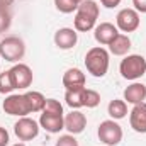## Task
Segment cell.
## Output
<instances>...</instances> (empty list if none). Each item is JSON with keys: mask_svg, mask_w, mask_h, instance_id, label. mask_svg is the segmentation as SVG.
Returning a JSON list of instances; mask_svg holds the SVG:
<instances>
[{"mask_svg": "<svg viewBox=\"0 0 146 146\" xmlns=\"http://www.w3.org/2000/svg\"><path fill=\"white\" fill-rule=\"evenodd\" d=\"M2 109L9 115H17V117H26L27 114H31L27 99L24 94H9L2 104Z\"/></svg>", "mask_w": 146, "mask_h": 146, "instance_id": "cell-6", "label": "cell"}, {"mask_svg": "<svg viewBox=\"0 0 146 146\" xmlns=\"http://www.w3.org/2000/svg\"><path fill=\"white\" fill-rule=\"evenodd\" d=\"M100 3H102L106 9H115V7L121 3V0H100Z\"/></svg>", "mask_w": 146, "mask_h": 146, "instance_id": "cell-29", "label": "cell"}, {"mask_svg": "<svg viewBox=\"0 0 146 146\" xmlns=\"http://www.w3.org/2000/svg\"><path fill=\"white\" fill-rule=\"evenodd\" d=\"M80 3H76L75 0H54V7L61 12V14H72L78 9Z\"/></svg>", "mask_w": 146, "mask_h": 146, "instance_id": "cell-24", "label": "cell"}, {"mask_svg": "<svg viewBox=\"0 0 146 146\" xmlns=\"http://www.w3.org/2000/svg\"><path fill=\"white\" fill-rule=\"evenodd\" d=\"M24 54H26V44L21 37L9 36L0 41V56L5 61H10V63L21 61Z\"/></svg>", "mask_w": 146, "mask_h": 146, "instance_id": "cell-4", "label": "cell"}, {"mask_svg": "<svg viewBox=\"0 0 146 146\" xmlns=\"http://www.w3.org/2000/svg\"><path fill=\"white\" fill-rule=\"evenodd\" d=\"M76 41H78V33L72 27H61L54 33V44L63 51L75 48Z\"/></svg>", "mask_w": 146, "mask_h": 146, "instance_id": "cell-11", "label": "cell"}, {"mask_svg": "<svg viewBox=\"0 0 146 146\" xmlns=\"http://www.w3.org/2000/svg\"><path fill=\"white\" fill-rule=\"evenodd\" d=\"M54 146H78V141L75 139L73 134H63V136H60V139L56 141Z\"/></svg>", "mask_w": 146, "mask_h": 146, "instance_id": "cell-26", "label": "cell"}, {"mask_svg": "<svg viewBox=\"0 0 146 146\" xmlns=\"http://www.w3.org/2000/svg\"><path fill=\"white\" fill-rule=\"evenodd\" d=\"M14 146H26L24 143H17V145H14Z\"/></svg>", "mask_w": 146, "mask_h": 146, "instance_id": "cell-31", "label": "cell"}, {"mask_svg": "<svg viewBox=\"0 0 146 146\" xmlns=\"http://www.w3.org/2000/svg\"><path fill=\"white\" fill-rule=\"evenodd\" d=\"M24 95H26V99H27V104H29L31 112H42V107H44V104H46V97H44L41 92L31 90V92H26Z\"/></svg>", "mask_w": 146, "mask_h": 146, "instance_id": "cell-20", "label": "cell"}, {"mask_svg": "<svg viewBox=\"0 0 146 146\" xmlns=\"http://www.w3.org/2000/svg\"><path fill=\"white\" fill-rule=\"evenodd\" d=\"M97 136H99V139H100L106 146H117L122 141V127H121L114 119L102 121V122L99 124Z\"/></svg>", "mask_w": 146, "mask_h": 146, "instance_id": "cell-5", "label": "cell"}, {"mask_svg": "<svg viewBox=\"0 0 146 146\" xmlns=\"http://www.w3.org/2000/svg\"><path fill=\"white\" fill-rule=\"evenodd\" d=\"M9 72H10V76H12V82H14V87L15 88L24 90V88L31 87L34 76H33V70L26 63H17Z\"/></svg>", "mask_w": 146, "mask_h": 146, "instance_id": "cell-9", "label": "cell"}, {"mask_svg": "<svg viewBox=\"0 0 146 146\" xmlns=\"http://www.w3.org/2000/svg\"><path fill=\"white\" fill-rule=\"evenodd\" d=\"M119 34V31H117V27L114 26V24H110V22H100L99 26H95V29H94V37H95V41L99 42V44H106V46H109L110 42H112V39Z\"/></svg>", "mask_w": 146, "mask_h": 146, "instance_id": "cell-13", "label": "cell"}, {"mask_svg": "<svg viewBox=\"0 0 146 146\" xmlns=\"http://www.w3.org/2000/svg\"><path fill=\"white\" fill-rule=\"evenodd\" d=\"M85 82H87L85 73L82 72V70H78V68H70L63 75V87L66 90L82 88V87H85Z\"/></svg>", "mask_w": 146, "mask_h": 146, "instance_id": "cell-15", "label": "cell"}, {"mask_svg": "<svg viewBox=\"0 0 146 146\" xmlns=\"http://www.w3.org/2000/svg\"><path fill=\"white\" fill-rule=\"evenodd\" d=\"M139 14L134 10V9H122L119 10L117 17H115V27L121 29L122 33H134L138 27H139Z\"/></svg>", "mask_w": 146, "mask_h": 146, "instance_id": "cell-8", "label": "cell"}, {"mask_svg": "<svg viewBox=\"0 0 146 146\" xmlns=\"http://www.w3.org/2000/svg\"><path fill=\"white\" fill-rule=\"evenodd\" d=\"M75 2H76V3H82V2H83V0H75Z\"/></svg>", "mask_w": 146, "mask_h": 146, "instance_id": "cell-32", "label": "cell"}, {"mask_svg": "<svg viewBox=\"0 0 146 146\" xmlns=\"http://www.w3.org/2000/svg\"><path fill=\"white\" fill-rule=\"evenodd\" d=\"M129 49H131V39H129L127 34L119 33L109 44V51L114 56H124V54H127Z\"/></svg>", "mask_w": 146, "mask_h": 146, "instance_id": "cell-17", "label": "cell"}, {"mask_svg": "<svg viewBox=\"0 0 146 146\" xmlns=\"http://www.w3.org/2000/svg\"><path fill=\"white\" fill-rule=\"evenodd\" d=\"M99 19V5L95 0H83L75 14V31L76 33H88L92 29H95Z\"/></svg>", "mask_w": 146, "mask_h": 146, "instance_id": "cell-1", "label": "cell"}, {"mask_svg": "<svg viewBox=\"0 0 146 146\" xmlns=\"http://www.w3.org/2000/svg\"><path fill=\"white\" fill-rule=\"evenodd\" d=\"M100 104V94L97 90L92 88H85L83 90V107L87 109H94Z\"/></svg>", "mask_w": 146, "mask_h": 146, "instance_id": "cell-21", "label": "cell"}, {"mask_svg": "<svg viewBox=\"0 0 146 146\" xmlns=\"http://www.w3.org/2000/svg\"><path fill=\"white\" fill-rule=\"evenodd\" d=\"M133 5H134V10L139 14H146V0H133Z\"/></svg>", "mask_w": 146, "mask_h": 146, "instance_id": "cell-27", "label": "cell"}, {"mask_svg": "<svg viewBox=\"0 0 146 146\" xmlns=\"http://www.w3.org/2000/svg\"><path fill=\"white\" fill-rule=\"evenodd\" d=\"M39 122H36L31 117H21L15 124H14V133L21 141H33L39 134Z\"/></svg>", "mask_w": 146, "mask_h": 146, "instance_id": "cell-7", "label": "cell"}, {"mask_svg": "<svg viewBox=\"0 0 146 146\" xmlns=\"http://www.w3.org/2000/svg\"><path fill=\"white\" fill-rule=\"evenodd\" d=\"M12 90H15L14 87V82H12V76H10V72H2L0 73V94H10Z\"/></svg>", "mask_w": 146, "mask_h": 146, "instance_id": "cell-23", "label": "cell"}, {"mask_svg": "<svg viewBox=\"0 0 146 146\" xmlns=\"http://www.w3.org/2000/svg\"><path fill=\"white\" fill-rule=\"evenodd\" d=\"M129 124L136 133H146V102L136 104L129 112Z\"/></svg>", "mask_w": 146, "mask_h": 146, "instance_id": "cell-12", "label": "cell"}, {"mask_svg": "<svg viewBox=\"0 0 146 146\" xmlns=\"http://www.w3.org/2000/svg\"><path fill=\"white\" fill-rule=\"evenodd\" d=\"M83 90H85V87H82V88H73V90H66V94H65V102H66L68 107H72V109H80V107H83Z\"/></svg>", "mask_w": 146, "mask_h": 146, "instance_id": "cell-19", "label": "cell"}, {"mask_svg": "<svg viewBox=\"0 0 146 146\" xmlns=\"http://www.w3.org/2000/svg\"><path fill=\"white\" fill-rule=\"evenodd\" d=\"M124 100H127V104H141L146 100V85L145 83H139V82H134L131 83L126 90H124Z\"/></svg>", "mask_w": 146, "mask_h": 146, "instance_id": "cell-14", "label": "cell"}, {"mask_svg": "<svg viewBox=\"0 0 146 146\" xmlns=\"http://www.w3.org/2000/svg\"><path fill=\"white\" fill-rule=\"evenodd\" d=\"M10 24H12V15H10V12H9L7 9H0V33L9 31Z\"/></svg>", "mask_w": 146, "mask_h": 146, "instance_id": "cell-25", "label": "cell"}, {"mask_svg": "<svg viewBox=\"0 0 146 146\" xmlns=\"http://www.w3.org/2000/svg\"><path fill=\"white\" fill-rule=\"evenodd\" d=\"M15 0H0V9H9Z\"/></svg>", "mask_w": 146, "mask_h": 146, "instance_id": "cell-30", "label": "cell"}, {"mask_svg": "<svg viewBox=\"0 0 146 146\" xmlns=\"http://www.w3.org/2000/svg\"><path fill=\"white\" fill-rule=\"evenodd\" d=\"M85 66H87V72L95 78L106 76L109 70V51L102 46H95L88 49L85 54Z\"/></svg>", "mask_w": 146, "mask_h": 146, "instance_id": "cell-2", "label": "cell"}, {"mask_svg": "<svg viewBox=\"0 0 146 146\" xmlns=\"http://www.w3.org/2000/svg\"><path fill=\"white\" fill-rule=\"evenodd\" d=\"M107 112H109V115L114 121L124 119L127 115V104H126V100H121V99L110 100L109 106H107Z\"/></svg>", "mask_w": 146, "mask_h": 146, "instance_id": "cell-18", "label": "cell"}, {"mask_svg": "<svg viewBox=\"0 0 146 146\" xmlns=\"http://www.w3.org/2000/svg\"><path fill=\"white\" fill-rule=\"evenodd\" d=\"M9 141H10V138H9L7 129L0 126V146H7V145H9Z\"/></svg>", "mask_w": 146, "mask_h": 146, "instance_id": "cell-28", "label": "cell"}, {"mask_svg": "<svg viewBox=\"0 0 146 146\" xmlns=\"http://www.w3.org/2000/svg\"><path fill=\"white\" fill-rule=\"evenodd\" d=\"M39 126L48 131V133H60L61 129H65V117L63 115H51V114H41L39 117Z\"/></svg>", "mask_w": 146, "mask_h": 146, "instance_id": "cell-16", "label": "cell"}, {"mask_svg": "<svg viewBox=\"0 0 146 146\" xmlns=\"http://www.w3.org/2000/svg\"><path fill=\"white\" fill-rule=\"evenodd\" d=\"M85 127H87V117L78 109H72L70 114L65 115V129L70 134H73V136L80 134V133H83Z\"/></svg>", "mask_w": 146, "mask_h": 146, "instance_id": "cell-10", "label": "cell"}, {"mask_svg": "<svg viewBox=\"0 0 146 146\" xmlns=\"http://www.w3.org/2000/svg\"><path fill=\"white\" fill-rule=\"evenodd\" d=\"M119 72L122 75V78L136 82L139 80L146 73V60L141 54H127L121 65H119Z\"/></svg>", "mask_w": 146, "mask_h": 146, "instance_id": "cell-3", "label": "cell"}, {"mask_svg": "<svg viewBox=\"0 0 146 146\" xmlns=\"http://www.w3.org/2000/svg\"><path fill=\"white\" fill-rule=\"evenodd\" d=\"M42 112L44 114H51V115H63V106L56 99H46Z\"/></svg>", "mask_w": 146, "mask_h": 146, "instance_id": "cell-22", "label": "cell"}]
</instances>
